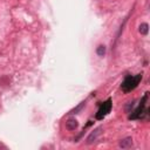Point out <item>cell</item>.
<instances>
[{
    "label": "cell",
    "mask_w": 150,
    "mask_h": 150,
    "mask_svg": "<svg viewBox=\"0 0 150 150\" xmlns=\"http://www.w3.org/2000/svg\"><path fill=\"white\" fill-rule=\"evenodd\" d=\"M141 80H142V74H137L135 76L128 75L124 79V81L122 82V86H121L122 87V90L125 91V93L131 91L132 89H135L138 86V83L141 82Z\"/></svg>",
    "instance_id": "cell-1"
},
{
    "label": "cell",
    "mask_w": 150,
    "mask_h": 150,
    "mask_svg": "<svg viewBox=\"0 0 150 150\" xmlns=\"http://www.w3.org/2000/svg\"><path fill=\"white\" fill-rule=\"evenodd\" d=\"M148 100V93H145V95L143 96L139 105L131 112V115H129V120H137V118H144L145 115H148L149 109L145 108V102Z\"/></svg>",
    "instance_id": "cell-2"
},
{
    "label": "cell",
    "mask_w": 150,
    "mask_h": 150,
    "mask_svg": "<svg viewBox=\"0 0 150 150\" xmlns=\"http://www.w3.org/2000/svg\"><path fill=\"white\" fill-rule=\"evenodd\" d=\"M111 110V100L108 98L105 102H103L101 105H100V109L97 110L96 112V118L97 120H102L107 114H109Z\"/></svg>",
    "instance_id": "cell-3"
},
{
    "label": "cell",
    "mask_w": 150,
    "mask_h": 150,
    "mask_svg": "<svg viewBox=\"0 0 150 150\" xmlns=\"http://www.w3.org/2000/svg\"><path fill=\"white\" fill-rule=\"evenodd\" d=\"M101 130H102V127H98V128L94 129V130L90 132V135L87 137V144H91V143L97 138V136L101 134Z\"/></svg>",
    "instance_id": "cell-4"
},
{
    "label": "cell",
    "mask_w": 150,
    "mask_h": 150,
    "mask_svg": "<svg viewBox=\"0 0 150 150\" xmlns=\"http://www.w3.org/2000/svg\"><path fill=\"white\" fill-rule=\"evenodd\" d=\"M77 127H79V122H77L76 118L70 117V118H68V120L66 121V128H67L68 130H76Z\"/></svg>",
    "instance_id": "cell-5"
},
{
    "label": "cell",
    "mask_w": 150,
    "mask_h": 150,
    "mask_svg": "<svg viewBox=\"0 0 150 150\" xmlns=\"http://www.w3.org/2000/svg\"><path fill=\"white\" fill-rule=\"evenodd\" d=\"M120 148L122 149H128V148H131L132 146V138L131 137H125L123 139L120 141Z\"/></svg>",
    "instance_id": "cell-6"
},
{
    "label": "cell",
    "mask_w": 150,
    "mask_h": 150,
    "mask_svg": "<svg viewBox=\"0 0 150 150\" xmlns=\"http://www.w3.org/2000/svg\"><path fill=\"white\" fill-rule=\"evenodd\" d=\"M138 30H139V33H141L142 35H146L148 32H149V25H148L146 22H142V23L139 25V27H138Z\"/></svg>",
    "instance_id": "cell-7"
},
{
    "label": "cell",
    "mask_w": 150,
    "mask_h": 150,
    "mask_svg": "<svg viewBox=\"0 0 150 150\" xmlns=\"http://www.w3.org/2000/svg\"><path fill=\"white\" fill-rule=\"evenodd\" d=\"M105 52H107V48L104 45H100L97 48H96V54L98 56H104L105 55Z\"/></svg>",
    "instance_id": "cell-8"
},
{
    "label": "cell",
    "mask_w": 150,
    "mask_h": 150,
    "mask_svg": "<svg viewBox=\"0 0 150 150\" xmlns=\"http://www.w3.org/2000/svg\"><path fill=\"white\" fill-rule=\"evenodd\" d=\"M84 104H86V102H82V103H81V104H80V105H79L77 108H75V109H74V110H73V111H71L70 114H75V112H77V111H79L80 109H82V107H83Z\"/></svg>",
    "instance_id": "cell-9"
}]
</instances>
